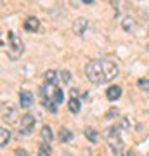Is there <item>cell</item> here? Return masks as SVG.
<instances>
[{"label": "cell", "instance_id": "7c38bea8", "mask_svg": "<svg viewBox=\"0 0 149 156\" xmlns=\"http://www.w3.org/2000/svg\"><path fill=\"white\" fill-rule=\"evenodd\" d=\"M9 140H11V132H9L5 127H2V128H0V146H2V147L7 146Z\"/></svg>", "mask_w": 149, "mask_h": 156}, {"label": "cell", "instance_id": "5bb4252c", "mask_svg": "<svg viewBox=\"0 0 149 156\" xmlns=\"http://www.w3.org/2000/svg\"><path fill=\"white\" fill-rule=\"evenodd\" d=\"M50 97H52L57 104H61L62 99H64V92H62V89H59V87H54V90H52V95H50Z\"/></svg>", "mask_w": 149, "mask_h": 156}, {"label": "cell", "instance_id": "ac0fdd59", "mask_svg": "<svg viewBox=\"0 0 149 156\" xmlns=\"http://www.w3.org/2000/svg\"><path fill=\"white\" fill-rule=\"evenodd\" d=\"M85 135H87V139L90 140V142H97V137H99L94 128H85Z\"/></svg>", "mask_w": 149, "mask_h": 156}, {"label": "cell", "instance_id": "d6986e66", "mask_svg": "<svg viewBox=\"0 0 149 156\" xmlns=\"http://www.w3.org/2000/svg\"><path fill=\"white\" fill-rule=\"evenodd\" d=\"M122 26H123V30H125V31H132L133 19H132V17H125V19H123V23H122Z\"/></svg>", "mask_w": 149, "mask_h": 156}, {"label": "cell", "instance_id": "44dd1931", "mask_svg": "<svg viewBox=\"0 0 149 156\" xmlns=\"http://www.w3.org/2000/svg\"><path fill=\"white\" fill-rule=\"evenodd\" d=\"M137 85L142 90H149V80H144V78H142V80H139V82H137Z\"/></svg>", "mask_w": 149, "mask_h": 156}, {"label": "cell", "instance_id": "7a4b0ae2", "mask_svg": "<svg viewBox=\"0 0 149 156\" xmlns=\"http://www.w3.org/2000/svg\"><path fill=\"white\" fill-rule=\"evenodd\" d=\"M122 130L123 128L120 125H113L106 130V140H108V146L111 147L113 153H122L125 144H123V139H122Z\"/></svg>", "mask_w": 149, "mask_h": 156}, {"label": "cell", "instance_id": "6da1fadb", "mask_svg": "<svg viewBox=\"0 0 149 156\" xmlns=\"http://www.w3.org/2000/svg\"><path fill=\"white\" fill-rule=\"evenodd\" d=\"M118 73H120L118 66L113 61H108V59H92L85 66L87 78L95 85H102L106 82L115 80L118 76Z\"/></svg>", "mask_w": 149, "mask_h": 156}, {"label": "cell", "instance_id": "ba28073f", "mask_svg": "<svg viewBox=\"0 0 149 156\" xmlns=\"http://www.w3.org/2000/svg\"><path fill=\"white\" fill-rule=\"evenodd\" d=\"M106 97L109 101H116L122 97V87L120 85H111V87H108V90H106Z\"/></svg>", "mask_w": 149, "mask_h": 156}, {"label": "cell", "instance_id": "2e32d148", "mask_svg": "<svg viewBox=\"0 0 149 156\" xmlns=\"http://www.w3.org/2000/svg\"><path fill=\"white\" fill-rule=\"evenodd\" d=\"M45 82L49 85H55V82H57V75H55L54 69H49V71H45Z\"/></svg>", "mask_w": 149, "mask_h": 156}, {"label": "cell", "instance_id": "4fadbf2b", "mask_svg": "<svg viewBox=\"0 0 149 156\" xmlns=\"http://www.w3.org/2000/svg\"><path fill=\"white\" fill-rule=\"evenodd\" d=\"M40 135H42V139L47 140V142H50V140H52V137H54V134H52V128H50L49 125H44V127H42Z\"/></svg>", "mask_w": 149, "mask_h": 156}, {"label": "cell", "instance_id": "30bf717a", "mask_svg": "<svg viewBox=\"0 0 149 156\" xmlns=\"http://www.w3.org/2000/svg\"><path fill=\"white\" fill-rule=\"evenodd\" d=\"M59 139H61V142H69V140H73V132L66 127H61V130H59Z\"/></svg>", "mask_w": 149, "mask_h": 156}, {"label": "cell", "instance_id": "8fae6325", "mask_svg": "<svg viewBox=\"0 0 149 156\" xmlns=\"http://www.w3.org/2000/svg\"><path fill=\"white\" fill-rule=\"evenodd\" d=\"M68 108H69V111H71V113H75V115H76V113L80 111V108H82L80 99H78V97H71V99L68 101Z\"/></svg>", "mask_w": 149, "mask_h": 156}, {"label": "cell", "instance_id": "ffe728a7", "mask_svg": "<svg viewBox=\"0 0 149 156\" xmlns=\"http://www.w3.org/2000/svg\"><path fill=\"white\" fill-rule=\"evenodd\" d=\"M61 80L64 82V83H68V82L71 80V75H69V71H66V69H62V71H61Z\"/></svg>", "mask_w": 149, "mask_h": 156}, {"label": "cell", "instance_id": "e0dca14e", "mask_svg": "<svg viewBox=\"0 0 149 156\" xmlns=\"http://www.w3.org/2000/svg\"><path fill=\"white\" fill-rule=\"evenodd\" d=\"M38 153H40V154H50V153H52V147H50V142H47V140H44V142L40 144V147H38Z\"/></svg>", "mask_w": 149, "mask_h": 156}, {"label": "cell", "instance_id": "7402d4cb", "mask_svg": "<svg viewBox=\"0 0 149 156\" xmlns=\"http://www.w3.org/2000/svg\"><path fill=\"white\" fill-rule=\"evenodd\" d=\"M115 116H118V109L116 108H111L109 111H108V115H106V118H115Z\"/></svg>", "mask_w": 149, "mask_h": 156}, {"label": "cell", "instance_id": "277c9868", "mask_svg": "<svg viewBox=\"0 0 149 156\" xmlns=\"http://www.w3.org/2000/svg\"><path fill=\"white\" fill-rule=\"evenodd\" d=\"M35 116L33 115H30V113H26V115H23L21 116V123H19V134L21 135H30L31 132H33L35 128Z\"/></svg>", "mask_w": 149, "mask_h": 156}, {"label": "cell", "instance_id": "d4e9b609", "mask_svg": "<svg viewBox=\"0 0 149 156\" xmlns=\"http://www.w3.org/2000/svg\"><path fill=\"white\" fill-rule=\"evenodd\" d=\"M146 49H147V52H149V44H147V45H146Z\"/></svg>", "mask_w": 149, "mask_h": 156}, {"label": "cell", "instance_id": "9a60e30c", "mask_svg": "<svg viewBox=\"0 0 149 156\" xmlns=\"http://www.w3.org/2000/svg\"><path fill=\"white\" fill-rule=\"evenodd\" d=\"M44 104H45V108H47L50 113H57V102H55L52 97H45V99H44Z\"/></svg>", "mask_w": 149, "mask_h": 156}, {"label": "cell", "instance_id": "8992f818", "mask_svg": "<svg viewBox=\"0 0 149 156\" xmlns=\"http://www.w3.org/2000/svg\"><path fill=\"white\" fill-rule=\"evenodd\" d=\"M19 104H21V108H30L33 104V94L30 90H21L19 92Z\"/></svg>", "mask_w": 149, "mask_h": 156}, {"label": "cell", "instance_id": "5b68a950", "mask_svg": "<svg viewBox=\"0 0 149 156\" xmlns=\"http://www.w3.org/2000/svg\"><path fill=\"white\" fill-rule=\"evenodd\" d=\"M2 116H4V120H7V123H14L17 120V109L12 104H2Z\"/></svg>", "mask_w": 149, "mask_h": 156}, {"label": "cell", "instance_id": "52a82bcc", "mask_svg": "<svg viewBox=\"0 0 149 156\" xmlns=\"http://www.w3.org/2000/svg\"><path fill=\"white\" fill-rule=\"evenodd\" d=\"M87 30H88V21L85 19V17L76 19V21H75V24H73V31H75L76 35H83Z\"/></svg>", "mask_w": 149, "mask_h": 156}, {"label": "cell", "instance_id": "cb8c5ba5", "mask_svg": "<svg viewBox=\"0 0 149 156\" xmlns=\"http://www.w3.org/2000/svg\"><path fill=\"white\" fill-rule=\"evenodd\" d=\"M82 2H83V4H94L95 0H82Z\"/></svg>", "mask_w": 149, "mask_h": 156}, {"label": "cell", "instance_id": "9c48e42d", "mask_svg": "<svg viewBox=\"0 0 149 156\" xmlns=\"http://www.w3.org/2000/svg\"><path fill=\"white\" fill-rule=\"evenodd\" d=\"M40 28V21L35 16H28L24 19V30L26 31H37Z\"/></svg>", "mask_w": 149, "mask_h": 156}, {"label": "cell", "instance_id": "3957f363", "mask_svg": "<svg viewBox=\"0 0 149 156\" xmlns=\"http://www.w3.org/2000/svg\"><path fill=\"white\" fill-rule=\"evenodd\" d=\"M24 52V45H23V40L17 37L14 31L9 33V47H7V56L11 57L12 61H16L21 57V54Z\"/></svg>", "mask_w": 149, "mask_h": 156}, {"label": "cell", "instance_id": "603a6c76", "mask_svg": "<svg viewBox=\"0 0 149 156\" xmlns=\"http://www.w3.org/2000/svg\"><path fill=\"white\" fill-rule=\"evenodd\" d=\"M16 154H26V151H24V149H17Z\"/></svg>", "mask_w": 149, "mask_h": 156}]
</instances>
